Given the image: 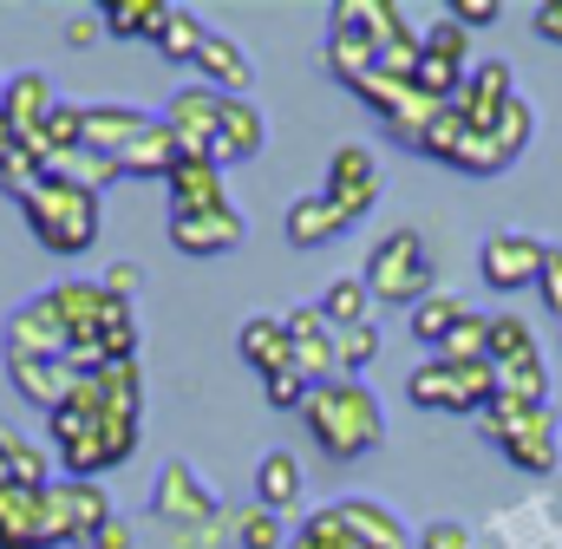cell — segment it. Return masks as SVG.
Returning a JSON list of instances; mask_svg holds the SVG:
<instances>
[{
  "instance_id": "1",
  "label": "cell",
  "mask_w": 562,
  "mask_h": 549,
  "mask_svg": "<svg viewBox=\"0 0 562 549\" xmlns=\"http://www.w3.org/2000/svg\"><path fill=\"white\" fill-rule=\"evenodd\" d=\"M46 432H53V458H59V471L99 484L105 471L132 464L144 418L138 412H105V406H79V400H66L59 412H46Z\"/></svg>"
},
{
  "instance_id": "2",
  "label": "cell",
  "mask_w": 562,
  "mask_h": 549,
  "mask_svg": "<svg viewBox=\"0 0 562 549\" xmlns=\"http://www.w3.org/2000/svg\"><path fill=\"white\" fill-rule=\"evenodd\" d=\"M301 425H307V438H314L334 464H353V458H367V451L386 445V406H380V393H373L367 380H347V373L307 393Z\"/></svg>"
},
{
  "instance_id": "3",
  "label": "cell",
  "mask_w": 562,
  "mask_h": 549,
  "mask_svg": "<svg viewBox=\"0 0 562 549\" xmlns=\"http://www.w3.org/2000/svg\"><path fill=\"white\" fill-rule=\"evenodd\" d=\"M20 216L46 256H86V249H99V229H105V203L79 183H59V177L33 183L20 197Z\"/></svg>"
},
{
  "instance_id": "4",
  "label": "cell",
  "mask_w": 562,
  "mask_h": 549,
  "mask_svg": "<svg viewBox=\"0 0 562 549\" xmlns=\"http://www.w3.org/2000/svg\"><path fill=\"white\" fill-rule=\"evenodd\" d=\"M477 432H484V445H497L517 471H530V478H550L557 471V406H517V400H491V406L477 412Z\"/></svg>"
},
{
  "instance_id": "5",
  "label": "cell",
  "mask_w": 562,
  "mask_h": 549,
  "mask_svg": "<svg viewBox=\"0 0 562 549\" xmlns=\"http://www.w3.org/2000/svg\"><path fill=\"white\" fill-rule=\"evenodd\" d=\"M367 294H373V307H419L425 294H438V269H431V249H425L419 229H393V236H380L373 243V256H367Z\"/></svg>"
},
{
  "instance_id": "6",
  "label": "cell",
  "mask_w": 562,
  "mask_h": 549,
  "mask_svg": "<svg viewBox=\"0 0 562 549\" xmlns=\"http://www.w3.org/2000/svg\"><path fill=\"white\" fill-rule=\"evenodd\" d=\"M406 400L419 412H458V418H477V412L497 400V373L491 360H419L406 373Z\"/></svg>"
},
{
  "instance_id": "7",
  "label": "cell",
  "mask_w": 562,
  "mask_h": 549,
  "mask_svg": "<svg viewBox=\"0 0 562 549\" xmlns=\"http://www.w3.org/2000/svg\"><path fill=\"white\" fill-rule=\"evenodd\" d=\"M281 327H288V367L307 380V393L327 386V380H340V327H334L314 301H307V307H288Z\"/></svg>"
},
{
  "instance_id": "8",
  "label": "cell",
  "mask_w": 562,
  "mask_h": 549,
  "mask_svg": "<svg viewBox=\"0 0 562 549\" xmlns=\"http://www.w3.org/2000/svg\"><path fill=\"white\" fill-rule=\"evenodd\" d=\"M0 354H26V360H72V334L53 307V294H26L7 321H0Z\"/></svg>"
},
{
  "instance_id": "9",
  "label": "cell",
  "mask_w": 562,
  "mask_h": 549,
  "mask_svg": "<svg viewBox=\"0 0 562 549\" xmlns=\"http://www.w3.org/2000/svg\"><path fill=\"white\" fill-rule=\"evenodd\" d=\"M543 256H550L543 236H530V229H497V236H484V249H477V274H484V288H497V294H524V288H537Z\"/></svg>"
},
{
  "instance_id": "10",
  "label": "cell",
  "mask_w": 562,
  "mask_h": 549,
  "mask_svg": "<svg viewBox=\"0 0 562 549\" xmlns=\"http://www.w3.org/2000/svg\"><path fill=\"white\" fill-rule=\"evenodd\" d=\"M216 511H223V504H216V484H210L196 464L170 458L164 478H157V491H150V517H157L164 530H177V524H210Z\"/></svg>"
},
{
  "instance_id": "11",
  "label": "cell",
  "mask_w": 562,
  "mask_h": 549,
  "mask_svg": "<svg viewBox=\"0 0 562 549\" xmlns=\"http://www.w3.org/2000/svg\"><path fill=\"white\" fill-rule=\"evenodd\" d=\"M243 210L223 203V210H196V216H170V249L190 256V262H216V256H236L243 249Z\"/></svg>"
},
{
  "instance_id": "12",
  "label": "cell",
  "mask_w": 562,
  "mask_h": 549,
  "mask_svg": "<svg viewBox=\"0 0 562 549\" xmlns=\"http://www.w3.org/2000/svg\"><path fill=\"white\" fill-rule=\"evenodd\" d=\"M353 223L360 216H373V203H380V157L367 150V144H334V157H327V183H321Z\"/></svg>"
},
{
  "instance_id": "13",
  "label": "cell",
  "mask_w": 562,
  "mask_h": 549,
  "mask_svg": "<svg viewBox=\"0 0 562 549\" xmlns=\"http://www.w3.org/2000/svg\"><path fill=\"white\" fill-rule=\"evenodd\" d=\"M517 99V72H510V59H477L471 72H464V86H458V119L471 125V132H491L497 119H504V105Z\"/></svg>"
},
{
  "instance_id": "14",
  "label": "cell",
  "mask_w": 562,
  "mask_h": 549,
  "mask_svg": "<svg viewBox=\"0 0 562 549\" xmlns=\"http://www.w3.org/2000/svg\"><path fill=\"white\" fill-rule=\"evenodd\" d=\"M216 119H223V92H210V86H177L170 105H164V125H170L183 157H210L216 150Z\"/></svg>"
},
{
  "instance_id": "15",
  "label": "cell",
  "mask_w": 562,
  "mask_h": 549,
  "mask_svg": "<svg viewBox=\"0 0 562 549\" xmlns=\"http://www.w3.org/2000/svg\"><path fill=\"white\" fill-rule=\"evenodd\" d=\"M59 112V92H53V79L46 72H13L7 79V99H0V119H7V132L20 137L33 157H40V132H46V119Z\"/></svg>"
},
{
  "instance_id": "16",
  "label": "cell",
  "mask_w": 562,
  "mask_h": 549,
  "mask_svg": "<svg viewBox=\"0 0 562 549\" xmlns=\"http://www.w3.org/2000/svg\"><path fill=\"white\" fill-rule=\"evenodd\" d=\"M262 150H269V119H262V105H256V99H223L210 164H216V170H229V164H256Z\"/></svg>"
},
{
  "instance_id": "17",
  "label": "cell",
  "mask_w": 562,
  "mask_h": 549,
  "mask_svg": "<svg viewBox=\"0 0 562 549\" xmlns=\"http://www.w3.org/2000/svg\"><path fill=\"white\" fill-rule=\"evenodd\" d=\"M0 360H7L13 393L40 412H59L72 400V386H79V367H72V360H26V354H0Z\"/></svg>"
},
{
  "instance_id": "18",
  "label": "cell",
  "mask_w": 562,
  "mask_h": 549,
  "mask_svg": "<svg viewBox=\"0 0 562 549\" xmlns=\"http://www.w3.org/2000/svg\"><path fill=\"white\" fill-rule=\"evenodd\" d=\"M347 229H353V216H347L327 190L294 197V203H288V216H281V236H288L294 249H327V243H340Z\"/></svg>"
},
{
  "instance_id": "19",
  "label": "cell",
  "mask_w": 562,
  "mask_h": 549,
  "mask_svg": "<svg viewBox=\"0 0 562 549\" xmlns=\"http://www.w3.org/2000/svg\"><path fill=\"white\" fill-rule=\"evenodd\" d=\"M196 86H210V92H223V99H249V92H256V59H249L229 33L210 26V40H203V53H196Z\"/></svg>"
},
{
  "instance_id": "20",
  "label": "cell",
  "mask_w": 562,
  "mask_h": 549,
  "mask_svg": "<svg viewBox=\"0 0 562 549\" xmlns=\"http://www.w3.org/2000/svg\"><path fill=\"white\" fill-rule=\"evenodd\" d=\"M334 511H340V524H347L353 549H419L413 544V530H406L380 497H340Z\"/></svg>"
},
{
  "instance_id": "21",
  "label": "cell",
  "mask_w": 562,
  "mask_h": 549,
  "mask_svg": "<svg viewBox=\"0 0 562 549\" xmlns=\"http://www.w3.org/2000/svg\"><path fill=\"white\" fill-rule=\"evenodd\" d=\"M170 190V216H196V210H223L229 190H223V170L210 157H177V170L164 177Z\"/></svg>"
},
{
  "instance_id": "22",
  "label": "cell",
  "mask_w": 562,
  "mask_h": 549,
  "mask_svg": "<svg viewBox=\"0 0 562 549\" xmlns=\"http://www.w3.org/2000/svg\"><path fill=\"white\" fill-rule=\"evenodd\" d=\"M150 125H157V112H144V105H86V150L119 164V150H132Z\"/></svg>"
},
{
  "instance_id": "23",
  "label": "cell",
  "mask_w": 562,
  "mask_h": 549,
  "mask_svg": "<svg viewBox=\"0 0 562 549\" xmlns=\"http://www.w3.org/2000/svg\"><path fill=\"white\" fill-rule=\"evenodd\" d=\"M327 33H360V40L386 46L393 33H406V7H393V0H334Z\"/></svg>"
},
{
  "instance_id": "24",
  "label": "cell",
  "mask_w": 562,
  "mask_h": 549,
  "mask_svg": "<svg viewBox=\"0 0 562 549\" xmlns=\"http://www.w3.org/2000/svg\"><path fill=\"white\" fill-rule=\"evenodd\" d=\"M236 354L249 360L256 380L288 373V327H281V314H249V321L236 327Z\"/></svg>"
},
{
  "instance_id": "25",
  "label": "cell",
  "mask_w": 562,
  "mask_h": 549,
  "mask_svg": "<svg viewBox=\"0 0 562 549\" xmlns=\"http://www.w3.org/2000/svg\"><path fill=\"white\" fill-rule=\"evenodd\" d=\"M301 497H307V471H301V458H294V451H269V458L256 464V504L276 511V517H288Z\"/></svg>"
},
{
  "instance_id": "26",
  "label": "cell",
  "mask_w": 562,
  "mask_h": 549,
  "mask_svg": "<svg viewBox=\"0 0 562 549\" xmlns=\"http://www.w3.org/2000/svg\"><path fill=\"white\" fill-rule=\"evenodd\" d=\"M177 137H170V125H164V112H157V125L132 144V150H119V177H138V183H164L170 170H177Z\"/></svg>"
},
{
  "instance_id": "27",
  "label": "cell",
  "mask_w": 562,
  "mask_h": 549,
  "mask_svg": "<svg viewBox=\"0 0 562 549\" xmlns=\"http://www.w3.org/2000/svg\"><path fill=\"white\" fill-rule=\"evenodd\" d=\"M203 40H210V20H203V13H190V7H170L150 46H157V59H170V66H196Z\"/></svg>"
},
{
  "instance_id": "28",
  "label": "cell",
  "mask_w": 562,
  "mask_h": 549,
  "mask_svg": "<svg viewBox=\"0 0 562 549\" xmlns=\"http://www.w3.org/2000/svg\"><path fill=\"white\" fill-rule=\"evenodd\" d=\"M0 549H46V537H40V491H20V484L0 491Z\"/></svg>"
},
{
  "instance_id": "29",
  "label": "cell",
  "mask_w": 562,
  "mask_h": 549,
  "mask_svg": "<svg viewBox=\"0 0 562 549\" xmlns=\"http://www.w3.org/2000/svg\"><path fill=\"white\" fill-rule=\"evenodd\" d=\"M321 59H327V72H334L347 92H353L360 79H373V72H380V46H373V40H360V33H327Z\"/></svg>"
},
{
  "instance_id": "30",
  "label": "cell",
  "mask_w": 562,
  "mask_h": 549,
  "mask_svg": "<svg viewBox=\"0 0 562 549\" xmlns=\"http://www.w3.org/2000/svg\"><path fill=\"white\" fill-rule=\"evenodd\" d=\"M491 373H497V400H517V406H550V367H543V354L504 360V367H491Z\"/></svg>"
},
{
  "instance_id": "31",
  "label": "cell",
  "mask_w": 562,
  "mask_h": 549,
  "mask_svg": "<svg viewBox=\"0 0 562 549\" xmlns=\"http://www.w3.org/2000/svg\"><path fill=\"white\" fill-rule=\"evenodd\" d=\"M314 307H321L340 334H347V327H360V321H373V294H367V281H360V274H334V281L321 288V301H314Z\"/></svg>"
},
{
  "instance_id": "32",
  "label": "cell",
  "mask_w": 562,
  "mask_h": 549,
  "mask_svg": "<svg viewBox=\"0 0 562 549\" xmlns=\"http://www.w3.org/2000/svg\"><path fill=\"white\" fill-rule=\"evenodd\" d=\"M164 13H170L164 0H105V7H99V20H105L112 40H157Z\"/></svg>"
},
{
  "instance_id": "33",
  "label": "cell",
  "mask_w": 562,
  "mask_h": 549,
  "mask_svg": "<svg viewBox=\"0 0 562 549\" xmlns=\"http://www.w3.org/2000/svg\"><path fill=\"white\" fill-rule=\"evenodd\" d=\"M464 314H471V307H464L451 288H438V294H425V301L413 307V314H406V321H413V340H425V347L438 354V347H445V334H451Z\"/></svg>"
},
{
  "instance_id": "34",
  "label": "cell",
  "mask_w": 562,
  "mask_h": 549,
  "mask_svg": "<svg viewBox=\"0 0 562 549\" xmlns=\"http://www.w3.org/2000/svg\"><path fill=\"white\" fill-rule=\"evenodd\" d=\"M59 491H66V511H72L79 549H86V537H92L99 524H112V517H119V511H112V497H105V484H86V478H59Z\"/></svg>"
},
{
  "instance_id": "35",
  "label": "cell",
  "mask_w": 562,
  "mask_h": 549,
  "mask_svg": "<svg viewBox=\"0 0 562 549\" xmlns=\"http://www.w3.org/2000/svg\"><path fill=\"white\" fill-rule=\"evenodd\" d=\"M229 544L236 549H288V524H281L276 511H262V504H243L229 517Z\"/></svg>"
},
{
  "instance_id": "36",
  "label": "cell",
  "mask_w": 562,
  "mask_h": 549,
  "mask_svg": "<svg viewBox=\"0 0 562 549\" xmlns=\"http://www.w3.org/2000/svg\"><path fill=\"white\" fill-rule=\"evenodd\" d=\"M524 354H543V347H537V327H530L524 314H491V367L524 360Z\"/></svg>"
},
{
  "instance_id": "37",
  "label": "cell",
  "mask_w": 562,
  "mask_h": 549,
  "mask_svg": "<svg viewBox=\"0 0 562 549\" xmlns=\"http://www.w3.org/2000/svg\"><path fill=\"white\" fill-rule=\"evenodd\" d=\"M438 360H491V314H477V307H471V314L445 334Z\"/></svg>"
},
{
  "instance_id": "38",
  "label": "cell",
  "mask_w": 562,
  "mask_h": 549,
  "mask_svg": "<svg viewBox=\"0 0 562 549\" xmlns=\"http://www.w3.org/2000/svg\"><path fill=\"white\" fill-rule=\"evenodd\" d=\"M7 438V471H13V484L20 491H46L53 478H46V445H33V438H20V432H0Z\"/></svg>"
},
{
  "instance_id": "39",
  "label": "cell",
  "mask_w": 562,
  "mask_h": 549,
  "mask_svg": "<svg viewBox=\"0 0 562 549\" xmlns=\"http://www.w3.org/2000/svg\"><path fill=\"white\" fill-rule=\"evenodd\" d=\"M491 137H497V144H504V157H510V164H517V157H524V150H530V137H537V105H530V99H524V92H517V99H510V105H504V119H497V125H491Z\"/></svg>"
},
{
  "instance_id": "40",
  "label": "cell",
  "mask_w": 562,
  "mask_h": 549,
  "mask_svg": "<svg viewBox=\"0 0 562 549\" xmlns=\"http://www.w3.org/2000/svg\"><path fill=\"white\" fill-rule=\"evenodd\" d=\"M451 170H464V177H497V170H510V157H504V144H497L491 132H464Z\"/></svg>"
},
{
  "instance_id": "41",
  "label": "cell",
  "mask_w": 562,
  "mask_h": 549,
  "mask_svg": "<svg viewBox=\"0 0 562 549\" xmlns=\"http://www.w3.org/2000/svg\"><path fill=\"white\" fill-rule=\"evenodd\" d=\"M40 537H46V549H72V544H79L72 511H66V491H59V484H46V491H40Z\"/></svg>"
},
{
  "instance_id": "42",
  "label": "cell",
  "mask_w": 562,
  "mask_h": 549,
  "mask_svg": "<svg viewBox=\"0 0 562 549\" xmlns=\"http://www.w3.org/2000/svg\"><path fill=\"white\" fill-rule=\"evenodd\" d=\"M380 347H386V340H380V327H373V321L347 327V334H340V373H347V380H360V373L380 360Z\"/></svg>"
},
{
  "instance_id": "43",
  "label": "cell",
  "mask_w": 562,
  "mask_h": 549,
  "mask_svg": "<svg viewBox=\"0 0 562 549\" xmlns=\"http://www.w3.org/2000/svg\"><path fill=\"white\" fill-rule=\"evenodd\" d=\"M164 530V524H157ZM164 549H236L229 544V517L216 511L210 524H177V530H164Z\"/></svg>"
},
{
  "instance_id": "44",
  "label": "cell",
  "mask_w": 562,
  "mask_h": 549,
  "mask_svg": "<svg viewBox=\"0 0 562 549\" xmlns=\"http://www.w3.org/2000/svg\"><path fill=\"white\" fill-rule=\"evenodd\" d=\"M419 46H425V53H438V59H451V66H471V33H464V26H458L451 13L425 26V33H419Z\"/></svg>"
},
{
  "instance_id": "45",
  "label": "cell",
  "mask_w": 562,
  "mask_h": 549,
  "mask_svg": "<svg viewBox=\"0 0 562 549\" xmlns=\"http://www.w3.org/2000/svg\"><path fill=\"white\" fill-rule=\"evenodd\" d=\"M464 132H471V125H464V119H458V105H445V112H438V119H431V132H425V157H438V164H451V157H458V144H464Z\"/></svg>"
},
{
  "instance_id": "46",
  "label": "cell",
  "mask_w": 562,
  "mask_h": 549,
  "mask_svg": "<svg viewBox=\"0 0 562 549\" xmlns=\"http://www.w3.org/2000/svg\"><path fill=\"white\" fill-rule=\"evenodd\" d=\"M380 72H386V79H413V72H419V33H413V26L380 46Z\"/></svg>"
},
{
  "instance_id": "47",
  "label": "cell",
  "mask_w": 562,
  "mask_h": 549,
  "mask_svg": "<svg viewBox=\"0 0 562 549\" xmlns=\"http://www.w3.org/2000/svg\"><path fill=\"white\" fill-rule=\"evenodd\" d=\"M262 400H269L276 412H301L307 406V380L288 367V373H276V380H262Z\"/></svg>"
},
{
  "instance_id": "48",
  "label": "cell",
  "mask_w": 562,
  "mask_h": 549,
  "mask_svg": "<svg viewBox=\"0 0 562 549\" xmlns=\"http://www.w3.org/2000/svg\"><path fill=\"white\" fill-rule=\"evenodd\" d=\"M419 549H477V537H471L464 524H451V517H445V524H425V530H419Z\"/></svg>"
},
{
  "instance_id": "49",
  "label": "cell",
  "mask_w": 562,
  "mask_h": 549,
  "mask_svg": "<svg viewBox=\"0 0 562 549\" xmlns=\"http://www.w3.org/2000/svg\"><path fill=\"white\" fill-rule=\"evenodd\" d=\"M537 294H543V307L562 321V249L550 243V256H543V274H537Z\"/></svg>"
},
{
  "instance_id": "50",
  "label": "cell",
  "mask_w": 562,
  "mask_h": 549,
  "mask_svg": "<svg viewBox=\"0 0 562 549\" xmlns=\"http://www.w3.org/2000/svg\"><path fill=\"white\" fill-rule=\"evenodd\" d=\"M86 549H138V530H132V517H112V524H99Z\"/></svg>"
},
{
  "instance_id": "51",
  "label": "cell",
  "mask_w": 562,
  "mask_h": 549,
  "mask_svg": "<svg viewBox=\"0 0 562 549\" xmlns=\"http://www.w3.org/2000/svg\"><path fill=\"white\" fill-rule=\"evenodd\" d=\"M451 20L471 33V26H491V20H504V7H497V0H451Z\"/></svg>"
},
{
  "instance_id": "52",
  "label": "cell",
  "mask_w": 562,
  "mask_h": 549,
  "mask_svg": "<svg viewBox=\"0 0 562 549\" xmlns=\"http://www.w3.org/2000/svg\"><path fill=\"white\" fill-rule=\"evenodd\" d=\"M99 281H105V288H112L119 301H132V294L144 288V269H138V262H112V269L99 274Z\"/></svg>"
},
{
  "instance_id": "53",
  "label": "cell",
  "mask_w": 562,
  "mask_h": 549,
  "mask_svg": "<svg viewBox=\"0 0 562 549\" xmlns=\"http://www.w3.org/2000/svg\"><path fill=\"white\" fill-rule=\"evenodd\" d=\"M530 26H537V40L562 46V0H543V7H530Z\"/></svg>"
},
{
  "instance_id": "54",
  "label": "cell",
  "mask_w": 562,
  "mask_h": 549,
  "mask_svg": "<svg viewBox=\"0 0 562 549\" xmlns=\"http://www.w3.org/2000/svg\"><path fill=\"white\" fill-rule=\"evenodd\" d=\"M99 33H105V20H99V13H72V20H66V46H92Z\"/></svg>"
},
{
  "instance_id": "55",
  "label": "cell",
  "mask_w": 562,
  "mask_h": 549,
  "mask_svg": "<svg viewBox=\"0 0 562 549\" xmlns=\"http://www.w3.org/2000/svg\"><path fill=\"white\" fill-rule=\"evenodd\" d=\"M13 150H20V137L7 132V119H0V170H7V157H13Z\"/></svg>"
},
{
  "instance_id": "56",
  "label": "cell",
  "mask_w": 562,
  "mask_h": 549,
  "mask_svg": "<svg viewBox=\"0 0 562 549\" xmlns=\"http://www.w3.org/2000/svg\"><path fill=\"white\" fill-rule=\"evenodd\" d=\"M13 484V471H7V438H0V491Z\"/></svg>"
},
{
  "instance_id": "57",
  "label": "cell",
  "mask_w": 562,
  "mask_h": 549,
  "mask_svg": "<svg viewBox=\"0 0 562 549\" xmlns=\"http://www.w3.org/2000/svg\"><path fill=\"white\" fill-rule=\"evenodd\" d=\"M0 99H7V79H0Z\"/></svg>"
}]
</instances>
